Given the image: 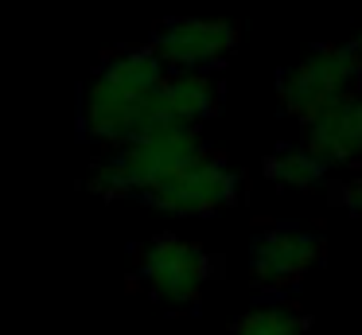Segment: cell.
<instances>
[{
    "instance_id": "6da1fadb",
    "label": "cell",
    "mask_w": 362,
    "mask_h": 335,
    "mask_svg": "<svg viewBox=\"0 0 362 335\" xmlns=\"http://www.w3.org/2000/svg\"><path fill=\"white\" fill-rule=\"evenodd\" d=\"M168 67L156 59L152 47H136V51H121L98 67L90 78L86 93L78 106L82 132L90 140H113V144H129V140L144 137L168 121L164 101H160V82H164Z\"/></svg>"
},
{
    "instance_id": "3957f363",
    "label": "cell",
    "mask_w": 362,
    "mask_h": 335,
    "mask_svg": "<svg viewBox=\"0 0 362 335\" xmlns=\"http://www.w3.org/2000/svg\"><path fill=\"white\" fill-rule=\"evenodd\" d=\"M358 82H362V62L346 47H323V51H312L308 59H300L296 67H288L276 78V98L288 113L304 117L312 109H320L323 101L339 98V93L358 90Z\"/></svg>"
},
{
    "instance_id": "8992f818",
    "label": "cell",
    "mask_w": 362,
    "mask_h": 335,
    "mask_svg": "<svg viewBox=\"0 0 362 335\" xmlns=\"http://www.w3.org/2000/svg\"><path fill=\"white\" fill-rule=\"evenodd\" d=\"M238 47V28L226 20H203V16H180L156 28L152 51L168 70H214L230 59Z\"/></svg>"
},
{
    "instance_id": "7a4b0ae2",
    "label": "cell",
    "mask_w": 362,
    "mask_h": 335,
    "mask_svg": "<svg viewBox=\"0 0 362 335\" xmlns=\"http://www.w3.org/2000/svg\"><path fill=\"white\" fill-rule=\"evenodd\" d=\"M238 199V176L226 168V160L214 152L191 156L183 168H175L172 176H164L160 183H152L144 191V203L156 210H168L175 218H203L214 210L230 207Z\"/></svg>"
},
{
    "instance_id": "30bf717a",
    "label": "cell",
    "mask_w": 362,
    "mask_h": 335,
    "mask_svg": "<svg viewBox=\"0 0 362 335\" xmlns=\"http://www.w3.org/2000/svg\"><path fill=\"white\" fill-rule=\"evenodd\" d=\"M265 171L276 179L281 187H296V191H312V187L323 183L327 176V164L315 152H308L304 144H281L273 156H269Z\"/></svg>"
},
{
    "instance_id": "277c9868",
    "label": "cell",
    "mask_w": 362,
    "mask_h": 335,
    "mask_svg": "<svg viewBox=\"0 0 362 335\" xmlns=\"http://www.w3.org/2000/svg\"><path fill=\"white\" fill-rule=\"evenodd\" d=\"M136 261H141V277L148 285V293L156 300L172 304V308L195 304L203 280L211 277L206 249L195 246V242L175 238V234H156L148 246H141Z\"/></svg>"
},
{
    "instance_id": "ba28073f",
    "label": "cell",
    "mask_w": 362,
    "mask_h": 335,
    "mask_svg": "<svg viewBox=\"0 0 362 335\" xmlns=\"http://www.w3.org/2000/svg\"><path fill=\"white\" fill-rule=\"evenodd\" d=\"M160 101H164L168 121L195 125L218 109V82L206 70H168L160 82Z\"/></svg>"
},
{
    "instance_id": "7c38bea8",
    "label": "cell",
    "mask_w": 362,
    "mask_h": 335,
    "mask_svg": "<svg viewBox=\"0 0 362 335\" xmlns=\"http://www.w3.org/2000/svg\"><path fill=\"white\" fill-rule=\"evenodd\" d=\"M346 51H351V55H354V59H358V62H362V31H358V35H354V39H351V43H346Z\"/></svg>"
},
{
    "instance_id": "5b68a950",
    "label": "cell",
    "mask_w": 362,
    "mask_h": 335,
    "mask_svg": "<svg viewBox=\"0 0 362 335\" xmlns=\"http://www.w3.org/2000/svg\"><path fill=\"white\" fill-rule=\"evenodd\" d=\"M323 242L304 226H273L257 234L250 246V277L253 288L265 296H281L300 285L308 269L320 261Z\"/></svg>"
},
{
    "instance_id": "8fae6325",
    "label": "cell",
    "mask_w": 362,
    "mask_h": 335,
    "mask_svg": "<svg viewBox=\"0 0 362 335\" xmlns=\"http://www.w3.org/2000/svg\"><path fill=\"white\" fill-rule=\"evenodd\" d=\"M343 207L354 210V215H362V176L351 179V183L343 187Z\"/></svg>"
},
{
    "instance_id": "52a82bcc",
    "label": "cell",
    "mask_w": 362,
    "mask_h": 335,
    "mask_svg": "<svg viewBox=\"0 0 362 335\" xmlns=\"http://www.w3.org/2000/svg\"><path fill=\"white\" fill-rule=\"evenodd\" d=\"M300 125H304L300 144L320 156L327 168L331 164L362 160V90L323 101L320 109L300 117Z\"/></svg>"
},
{
    "instance_id": "9c48e42d",
    "label": "cell",
    "mask_w": 362,
    "mask_h": 335,
    "mask_svg": "<svg viewBox=\"0 0 362 335\" xmlns=\"http://www.w3.org/2000/svg\"><path fill=\"white\" fill-rule=\"evenodd\" d=\"M304 331H308V316L281 296L253 304L234 324V335H304Z\"/></svg>"
},
{
    "instance_id": "4fadbf2b",
    "label": "cell",
    "mask_w": 362,
    "mask_h": 335,
    "mask_svg": "<svg viewBox=\"0 0 362 335\" xmlns=\"http://www.w3.org/2000/svg\"><path fill=\"white\" fill-rule=\"evenodd\" d=\"M358 90H362V82H358Z\"/></svg>"
}]
</instances>
